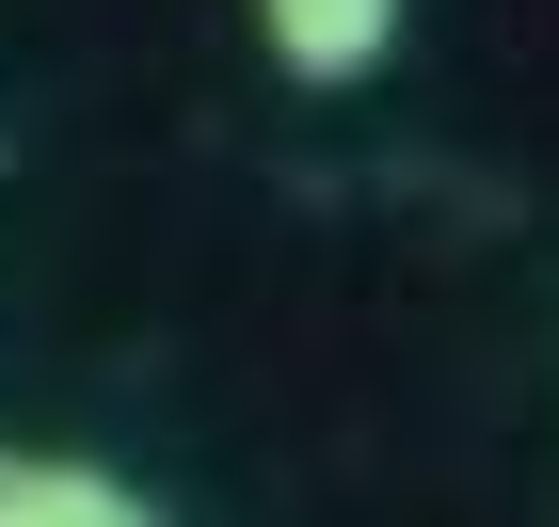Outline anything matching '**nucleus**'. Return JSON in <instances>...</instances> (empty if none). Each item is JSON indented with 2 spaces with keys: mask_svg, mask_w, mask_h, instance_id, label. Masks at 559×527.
Returning <instances> with one entry per match:
<instances>
[{
  "mask_svg": "<svg viewBox=\"0 0 559 527\" xmlns=\"http://www.w3.org/2000/svg\"><path fill=\"white\" fill-rule=\"evenodd\" d=\"M0 527H176L129 464H81V447H0Z\"/></svg>",
  "mask_w": 559,
  "mask_h": 527,
  "instance_id": "nucleus-2",
  "label": "nucleus"
},
{
  "mask_svg": "<svg viewBox=\"0 0 559 527\" xmlns=\"http://www.w3.org/2000/svg\"><path fill=\"white\" fill-rule=\"evenodd\" d=\"M257 48L288 64L304 96H352L400 64V0H257Z\"/></svg>",
  "mask_w": 559,
  "mask_h": 527,
  "instance_id": "nucleus-1",
  "label": "nucleus"
}]
</instances>
